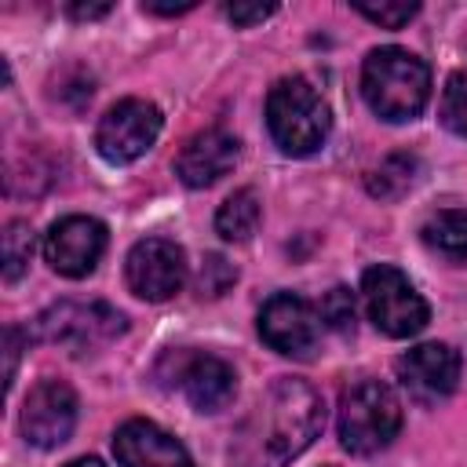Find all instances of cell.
Listing matches in <instances>:
<instances>
[{
	"label": "cell",
	"instance_id": "1",
	"mask_svg": "<svg viewBox=\"0 0 467 467\" xmlns=\"http://www.w3.org/2000/svg\"><path fill=\"white\" fill-rule=\"evenodd\" d=\"M325 427L321 394L292 376H281L259 401L255 412V449L263 467H285L296 460Z\"/></svg>",
	"mask_w": 467,
	"mask_h": 467
},
{
	"label": "cell",
	"instance_id": "2",
	"mask_svg": "<svg viewBox=\"0 0 467 467\" xmlns=\"http://www.w3.org/2000/svg\"><path fill=\"white\" fill-rule=\"evenodd\" d=\"M361 95L379 120H416L431 99V66L398 44L372 47L361 66Z\"/></svg>",
	"mask_w": 467,
	"mask_h": 467
},
{
	"label": "cell",
	"instance_id": "3",
	"mask_svg": "<svg viewBox=\"0 0 467 467\" xmlns=\"http://www.w3.org/2000/svg\"><path fill=\"white\" fill-rule=\"evenodd\" d=\"M266 128L281 153L306 157L325 146L332 131V113L310 80L281 77L266 95Z\"/></svg>",
	"mask_w": 467,
	"mask_h": 467
},
{
	"label": "cell",
	"instance_id": "4",
	"mask_svg": "<svg viewBox=\"0 0 467 467\" xmlns=\"http://www.w3.org/2000/svg\"><path fill=\"white\" fill-rule=\"evenodd\" d=\"M401 431V401L383 379H354L339 394V445L354 456L387 449Z\"/></svg>",
	"mask_w": 467,
	"mask_h": 467
},
{
	"label": "cell",
	"instance_id": "5",
	"mask_svg": "<svg viewBox=\"0 0 467 467\" xmlns=\"http://www.w3.org/2000/svg\"><path fill=\"white\" fill-rule=\"evenodd\" d=\"M361 299L368 310V321L390 336V339H409L416 332H423V325L431 321L427 299L416 292V285L390 263L368 266L361 277Z\"/></svg>",
	"mask_w": 467,
	"mask_h": 467
},
{
	"label": "cell",
	"instance_id": "6",
	"mask_svg": "<svg viewBox=\"0 0 467 467\" xmlns=\"http://www.w3.org/2000/svg\"><path fill=\"white\" fill-rule=\"evenodd\" d=\"M128 328L124 314L109 303H55L36 317V336L47 343H62L73 354H88Z\"/></svg>",
	"mask_w": 467,
	"mask_h": 467
},
{
	"label": "cell",
	"instance_id": "7",
	"mask_svg": "<svg viewBox=\"0 0 467 467\" xmlns=\"http://www.w3.org/2000/svg\"><path fill=\"white\" fill-rule=\"evenodd\" d=\"M161 109L146 99H120L106 109V117L95 128V150L109 164H131L139 161L161 135Z\"/></svg>",
	"mask_w": 467,
	"mask_h": 467
},
{
	"label": "cell",
	"instance_id": "8",
	"mask_svg": "<svg viewBox=\"0 0 467 467\" xmlns=\"http://www.w3.org/2000/svg\"><path fill=\"white\" fill-rule=\"evenodd\" d=\"M128 288L146 303H164L186 285V252L168 237H142L124 259Z\"/></svg>",
	"mask_w": 467,
	"mask_h": 467
},
{
	"label": "cell",
	"instance_id": "9",
	"mask_svg": "<svg viewBox=\"0 0 467 467\" xmlns=\"http://www.w3.org/2000/svg\"><path fill=\"white\" fill-rule=\"evenodd\" d=\"M259 336L285 358H310L321 336V314L296 292H274L259 310Z\"/></svg>",
	"mask_w": 467,
	"mask_h": 467
},
{
	"label": "cell",
	"instance_id": "10",
	"mask_svg": "<svg viewBox=\"0 0 467 467\" xmlns=\"http://www.w3.org/2000/svg\"><path fill=\"white\" fill-rule=\"evenodd\" d=\"M18 427H22L26 441L36 445V449L62 445L77 427V394H73V387L62 383V379H51V376L40 379L22 401Z\"/></svg>",
	"mask_w": 467,
	"mask_h": 467
},
{
	"label": "cell",
	"instance_id": "11",
	"mask_svg": "<svg viewBox=\"0 0 467 467\" xmlns=\"http://www.w3.org/2000/svg\"><path fill=\"white\" fill-rule=\"evenodd\" d=\"M106 252V226L91 215H66L44 234V259L62 277H88Z\"/></svg>",
	"mask_w": 467,
	"mask_h": 467
},
{
	"label": "cell",
	"instance_id": "12",
	"mask_svg": "<svg viewBox=\"0 0 467 467\" xmlns=\"http://www.w3.org/2000/svg\"><path fill=\"white\" fill-rule=\"evenodd\" d=\"M394 368L416 405H438L460 383V354L449 343H420L405 350Z\"/></svg>",
	"mask_w": 467,
	"mask_h": 467
},
{
	"label": "cell",
	"instance_id": "13",
	"mask_svg": "<svg viewBox=\"0 0 467 467\" xmlns=\"http://www.w3.org/2000/svg\"><path fill=\"white\" fill-rule=\"evenodd\" d=\"M171 365H175L171 387H179L197 412H219L234 401L237 372L223 358L204 354V350H182L171 358Z\"/></svg>",
	"mask_w": 467,
	"mask_h": 467
},
{
	"label": "cell",
	"instance_id": "14",
	"mask_svg": "<svg viewBox=\"0 0 467 467\" xmlns=\"http://www.w3.org/2000/svg\"><path fill=\"white\" fill-rule=\"evenodd\" d=\"M113 456L120 467H193L186 445L153 420H128L113 434Z\"/></svg>",
	"mask_w": 467,
	"mask_h": 467
},
{
	"label": "cell",
	"instance_id": "15",
	"mask_svg": "<svg viewBox=\"0 0 467 467\" xmlns=\"http://www.w3.org/2000/svg\"><path fill=\"white\" fill-rule=\"evenodd\" d=\"M241 157V142L223 131V128H204L193 139H186V146L175 157V175L190 186V190H204L212 182H219L223 175L234 171Z\"/></svg>",
	"mask_w": 467,
	"mask_h": 467
},
{
	"label": "cell",
	"instance_id": "16",
	"mask_svg": "<svg viewBox=\"0 0 467 467\" xmlns=\"http://www.w3.org/2000/svg\"><path fill=\"white\" fill-rule=\"evenodd\" d=\"M420 237L431 252H438L452 263H467V208L431 212L420 226Z\"/></svg>",
	"mask_w": 467,
	"mask_h": 467
},
{
	"label": "cell",
	"instance_id": "17",
	"mask_svg": "<svg viewBox=\"0 0 467 467\" xmlns=\"http://www.w3.org/2000/svg\"><path fill=\"white\" fill-rule=\"evenodd\" d=\"M259 219H263L259 193L244 186V190L230 193V197L219 204V212H215V234H219L223 241L241 244V241H248V237L259 230Z\"/></svg>",
	"mask_w": 467,
	"mask_h": 467
},
{
	"label": "cell",
	"instance_id": "18",
	"mask_svg": "<svg viewBox=\"0 0 467 467\" xmlns=\"http://www.w3.org/2000/svg\"><path fill=\"white\" fill-rule=\"evenodd\" d=\"M416 171H420V161L412 153H390L372 175H368V193L383 197V201H394L401 197L412 182H416Z\"/></svg>",
	"mask_w": 467,
	"mask_h": 467
},
{
	"label": "cell",
	"instance_id": "19",
	"mask_svg": "<svg viewBox=\"0 0 467 467\" xmlns=\"http://www.w3.org/2000/svg\"><path fill=\"white\" fill-rule=\"evenodd\" d=\"M0 259H4V281H18L29 270L33 259V226L26 219H11L0 237Z\"/></svg>",
	"mask_w": 467,
	"mask_h": 467
},
{
	"label": "cell",
	"instance_id": "20",
	"mask_svg": "<svg viewBox=\"0 0 467 467\" xmlns=\"http://www.w3.org/2000/svg\"><path fill=\"white\" fill-rule=\"evenodd\" d=\"M317 314H321V325L336 328L339 336H350L354 332V321H358V303H354V292L336 285L332 292H325V299L317 303Z\"/></svg>",
	"mask_w": 467,
	"mask_h": 467
},
{
	"label": "cell",
	"instance_id": "21",
	"mask_svg": "<svg viewBox=\"0 0 467 467\" xmlns=\"http://www.w3.org/2000/svg\"><path fill=\"white\" fill-rule=\"evenodd\" d=\"M441 124L467 139V73H452L441 91Z\"/></svg>",
	"mask_w": 467,
	"mask_h": 467
},
{
	"label": "cell",
	"instance_id": "22",
	"mask_svg": "<svg viewBox=\"0 0 467 467\" xmlns=\"http://www.w3.org/2000/svg\"><path fill=\"white\" fill-rule=\"evenodd\" d=\"M368 22H376V26H383V29H401L409 18H416V11H420V4H405V0H398V4H354Z\"/></svg>",
	"mask_w": 467,
	"mask_h": 467
},
{
	"label": "cell",
	"instance_id": "23",
	"mask_svg": "<svg viewBox=\"0 0 467 467\" xmlns=\"http://www.w3.org/2000/svg\"><path fill=\"white\" fill-rule=\"evenodd\" d=\"M234 281H237V270L223 255H208L201 266V277H197V292L201 296H223Z\"/></svg>",
	"mask_w": 467,
	"mask_h": 467
},
{
	"label": "cell",
	"instance_id": "24",
	"mask_svg": "<svg viewBox=\"0 0 467 467\" xmlns=\"http://www.w3.org/2000/svg\"><path fill=\"white\" fill-rule=\"evenodd\" d=\"M277 11V4H226L223 15L234 22V26H255L263 18H270Z\"/></svg>",
	"mask_w": 467,
	"mask_h": 467
},
{
	"label": "cell",
	"instance_id": "25",
	"mask_svg": "<svg viewBox=\"0 0 467 467\" xmlns=\"http://www.w3.org/2000/svg\"><path fill=\"white\" fill-rule=\"evenodd\" d=\"M18 339H22V332L11 325L7 332H4V354H7V368H4V383H7V390H11V383H15V361H18Z\"/></svg>",
	"mask_w": 467,
	"mask_h": 467
},
{
	"label": "cell",
	"instance_id": "26",
	"mask_svg": "<svg viewBox=\"0 0 467 467\" xmlns=\"http://www.w3.org/2000/svg\"><path fill=\"white\" fill-rule=\"evenodd\" d=\"M66 11H69L73 18H102V15L113 11V4H69Z\"/></svg>",
	"mask_w": 467,
	"mask_h": 467
},
{
	"label": "cell",
	"instance_id": "27",
	"mask_svg": "<svg viewBox=\"0 0 467 467\" xmlns=\"http://www.w3.org/2000/svg\"><path fill=\"white\" fill-rule=\"evenodd\" d=\"M142 11H150V15H186V11H193V0L190 4H142Z\"/></svg>",
	"mask_w": 467,
	"mask_h": 467
},
{
	"label": "cell",
	"instance_id": "28",
	"mask_svg": "<svg viewBox=\"0 0 467 467\" xmlns=\"http://www.w3.org/2000/svg\"><path fill=\"white\" fill-rule=\"evenodd\" d=\"M66 467H106L102 460H95V456H80V460H69Z\"/></svg>",
	"mask_w": 467,
	"mask_h": 467
}]
</instances>
